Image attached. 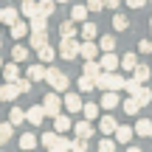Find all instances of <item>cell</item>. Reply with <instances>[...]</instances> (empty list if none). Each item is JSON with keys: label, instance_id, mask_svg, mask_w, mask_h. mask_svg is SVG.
Here are the masks:
<instances>
[{"label": "cell", "instance_id": "cell-1", "mask_svg": "<svg viewBox=\"0 0 152 152\" xmlns=\"http://www.w3.org/2000/svg\"><path fill=\"white\" fill-rule=\"evenodd\" d=\"M45 82H48V85H51V90H56V93H65V90H68V85H71L68 73L56 71L54 65H51V68H48V73H45Z\"/></svg>", "mask_w": 152, "mask_h": 152}, {"label": "cell", "instance_id": "cell-2", "mask_svg": "<svg viewBox=\"0 0 152 152\" xmlns=\"http://www.w3.org/2000/svg\"><path fill=\"white\" fill-rule=\"evenodd\" d=\"M79 39L76 37H62V42H59V56L65 62H71V59H76V56H79Z\"/></svg>", "mask_w": 152, "mask_h": 152}, {"label": "cell", "instance_id": "cell-3", "mask_svg": "<svg viewBox=\"0 0 152 152\" xmlns=\"http://www.w3.org/2000/svg\"><path fill=\"white\" fill-rule=\"evenodd\" d=\"M42 107H45V113L54 118V115H59L62 113V99H59V93L56 90H51V93H45V99H42Z\"/></svg>", "mask_w": 152, "mask_h": 152}, {"label": "cell", "instance_id": "cell-4", "mask_svg": "<svg viewBox=\"0 0 152 152\" xmlns=\"http://www.w3.org/2000/svg\"><path fill=\"white\" fill-rule=\"evenodd\" d=\"M45 115H48V113H45V107H42V104H34V107H28V110H26V121H28L31 127H39Z\"/></svg>", "mask_w": 152, "mask_h": 152}, {"label": "cell", "instance_id": "cell-5", "mask_svg": "<svg viewBox=\"0 0 152 152\" xmlns=\"http://www.w3.org/2000/svg\"><path fill=\"white\" fill-rule=\"evenodd\" d=\"M118 104H121L118 90H102V102H99V107H104V110H115Z\"/></svg>", "mask_w": 152, "mask_h": 152}, {"label": "cell", "instance_id": "cell-6", "mask_svg": "<svg viewBox=\"0 0 152 152\" xmlns=\"http://www.w3.org/2000/svg\"><path fill=\"white\" fill-rule=\"evenodd\" d=\"M62 104H65L68 113H82V104H85V102H82L79 93H68V90H65V99H62Z\"/></svg>", "mask_w": 152, "mask_h": 152}, {"label": "cell", "instance_id": "cell-7", "mask_svg": "<svg viewBox=\"0 0 152 152\" xmlns=\"http://www.w3.org/2000/svg\"><path fill=\"white\" fill-rule=\"evenodd\" d=\"M17 96H20L17 82H6V85H0V102H14Z\"/></svg>", "mask_w": 152, "mask_h": 152}, {"label": "cell", "instance_id": "cell-8", "mask_svg": "<svg viewBox=\"0 0 152 152\" xmlns=\"http://www.w3.org/2000/svg\"><path fill=\"white\" fill-rule=\"evenodd\" d=\"M45 73H48L45 62H37V65H28V68H26V76H28L31 82H45Z\"/></svg>", "mask_w": 152, "mask_h": 152}, {"label": "cell", "instance_id": "cell-9", "mask_svg": "<svg viewBox=\"0 0 152 152\" xmlns=\"http://www.w3.org/2000/svg\"><path fill=\"white\" fill-rule=\"evenodd\" d=\"M99 65H102V71H115V68H121V59L113 54V51H104L102 59H99Z\"/></svg>", "mask_w": 152, "mask_h": 152}, {"label": "cell", "instance_id": "cell-10", "mask_svg": "<svg viewBox=\"0 0 152 152\" xmlns=\"http://www.w3.org/2000/svg\"><path fill=\"white\" fill-rule=\"evenodd\" d=\"M99 51H102V48H99L93 39H82V45H79V56H85V59H96Z\"/></svg>", "mask_w": 152, "mask_h": 152}, {"label": "cell", "instance_id": "cell-11", "mask_svg": "<svg viewBox=\"0 0 152 152\" xmlns=\"http://www.w3.org/2000/svg\"><path fill=\"white\" fill-rule=\"evenodd\" d=\"M9 34H11V39H23L26 34H31V28H28V23H26V20H17V23H11Z\"/></svg>", "mask_w": 152, "mask_h": 152}, {"label": "cell", "instance_id": "cell-12", "mask_svg": "<svg viewBox=\"0 0 152 152\" xmlns=\"http://www.w3.org/2000/svg\"><path fill=\"white\" fill-rule=\"evenodd\" d=\"M113 135H115V144H130V141H132V135H135V130H132V127H127V124H124V127L118 124Z\"/></svg>", "mask_w": 152, "mask_h": 152}, {"label": "cell", "instance_id": "cell-13", "mask_svg": "<svg viewBox=\"0 0 152 152\" xmlns=\"http://www.w3.org/2000/svg\"><path fill=\"white\" fill-rule=\"evenodd\" d=\"M0 71H3V79H6V82H17V79H20V68H17L14 59H11V62H3Z\"/></svg>", "mask_w": 152, "mask_h": 152}, {"label": "cell", "instance_id": "cell-14", "mask_svg": "<svg viewBox=\"0 0 152 152\" xmlns=\"http://www.w3.org/2000/svg\"><path fill=\"white\" fill-rule=\"evenodd\" d=\"M115 127H118V121H115L113 115H102V121H99V132H102V135H113Z\"/></svg>", "mask_w": 152, "mask_h": 152}, {"label": "cell", "instance_id": "cell-15", "mask_svg": "<svg viewBox=\"0 0 152 152\" xmlns=\"http://www.w3.org/2000/svg\"><path fill=\"white\" fill-rule=\"evenodd\" d=\"M73 132H76V135H79V138H87V141H90V138H93V124H90V121H76V124H73Z\"/></svg>", "mask_w": 152, "mask_h": 152}, {"label": "cell", "instance_id": "cell-16", "mask_svg": "<svg viewBox=\"0 0 152 152\" xmlns=\"http://www.w3.org/2000/svg\"><path fill=\"white\" fill-rule=\"evenodd\" d=\"M132 130H135L138 138H149V135H152V121H149V118H138Z\"/></svg>", "mask_w": 152, "mask_h": 152}, {"label": "cell", "instance_id": "cell-17", "mask_svg": "<svg viewBox=\"0 0 152 152\" xmlns=\"http://www.w3.org/2000/svg\"><path fill=\"white\" fill-rule=\"evenodd\" d=\"M28 28H31V31H48V17L37 11V14L28 20Z\"/></svg>", "mask_w": 152, "mask_h": 152}, {"label": "cell", "instance_id": "cell-18", "mask_svg": "<svg viewBox=\"0 0 152 152\" xmlns=\"http://www.w3.org/2000/svg\"><path fill=\"white\" fill-rule=\"evenodd\" d=\"M79 34H82V39H96L99 37V28H96V23H79Z\"/></svg>", "mask_w": 152, "mask_h": 152}, {"label": "cell", "instance_id": "cell-19", "mask_svg": "<svg viewBox=\"0 0 152 152\" xmlns=\"http://www.w3.org/2000/svg\"><path fill=\"white\" fill-rule=\"evenodd\" d=\"M17 144H20V149H23V152H34V147L39 144V138H37V135H31V132H26V135H20V141H17Z\"/></svg>", "mask_w": 152, "mask_h": 152}, {"label": "cell", "instance_id": "cell-20", "mask_svg": "<svg viewBox=\"0 0 152 152\" xmlns=\"http://www.w3.org/2000/svg\"><path fill=\"white\" fill-rule=\"evenodd\" d=\"M59 54V51L54 48V45H42V48L37 51V56H39V62H45V65H51V62H54V56Z\"/></svg>", "mask_w": 152, "mask_h": 152}, {"label": "cell", "instance_id": "cell-21", "mask_svg": "<svg viewBox=\"0 0 152 152\" xmlns=\"http://www.w3.org/2000/svg\"><path fill=\"white\" fill-rule=\"evenodd\" d=\"M37 11H39L37 0H20V14H23V17H28V20H31Z\"/></svg>", "mask_w": 152, "mask_h": 152}, {"label": "cell", "instance_id": "cell-22", "mask_svg": "<svg viewBox=\"0 0 152 152\" xmlns=\"http://www.w3.org/2000/svg\"><path fill=\"white\" fill-rule=\"evenodd\" d=\"M42 45H48V31H31V45H28V48L39 51Z\"/></svg>", "mask_w": 152, "mask_h": 152}, {"label": "cell", "instance_id": "cell-23", "mask_svg": "<svg viewBox=\"0 0 152 152\" xmlns=\"http://www.w3.org/2000/svg\"><path fill=\"white\" fill-rule=\"evenodd\" d=\"M54 130L56 132H68V130H73V121L59 113V115H54Z\"/></svg>", "mask_w": 152, "mask_h": 152}, {"label": "cell", "instance_id": "cell-24", "mask_svg": "<svg viewBox=\"0 0 152 152\" xmlns=\"http://www.w3.org/2000/svg\"><path fill=\"white\" fill-rule=\"evenodd\" d=\"M87 11H90V9H87V3H85V6H82V3H76L73 9H71V20L85 23V20H87Z\"/></svg>", "mask_w": 152, "mask_h": 152}, {"label": "cell", "instance_id": "cell-25", "mask_svg": "<svg viewBox=\"0 0 152 152\" xmlns=\"http://www.w3.org/2000/svg\"><path fill=\"white\" fill-rule=\"evenodd\" d=\"M132 76H135V79L141 82V85H147V82H149V76H152V68H149V65H135Z\"/></svg>", "mask_w": 152, "mask_h": 152}, {"label": "cell", "instance_id": "cell-26", "mask_svg": "<svg viewBox=\"0 0 152 152\" xmlns=\"http://www.w3.org/2000/svg\"><path fill=\"white\" fill-rule=\"evenodd\" d=\"M76 85H79V90H82V93H90V90H96V79H93V76H87V73H82Z\"/></svg>", "mask_w": 152, "mask_h": 152}, {"label": "cell", "instance_id": "cell-27", "mask_svg": "<svg viewBox=\"0 0 152 152\" xmlns=\"http://www.w3.org/2000/svg\"><path fill=\"white\" fill-rule=\"evenodd\" d=\"M121 107H124V113H127V115H138L141 104H138V99H135V96H130V99H124V102H121Z\"/></svg>", "mask_w": 152, "mask_h": 152}, {"label": "cell", "instance_id": "cell-28", "mask_svg": "<svg viewBox=\"0 0 152 152\" xmlns=\"http://www.w3.org/2000/svg\"><path fill=\"white\" fill-rule=\"evenodd\" d=\"M11 135H14V124H11V121H6V124H0V147H6Z\"/></svg>", "mask_w": 152, "mask_h": 152}, {"label": "cell", "instance_id": "cell-29", "mask_svg": "<svg viewBox=\"0 0 152 152\" xmlns=\"http://www.w3.org/2000/svg\"><path fill=\"white\" fill-rule=\"evenodd\" d=\"M82 115H85L87 121L99 118V104H96V102H87V104H82Z\"/></svg>", "mask_w": 152, "mask_h": 152}, {"label": "cell", "instance_id": "cell-30", "mask_svg": "<svg viewBox=\"0 0 152 152\" xmlns=\"http://www.w3.org/2000/svg\"><path fill=\"white\" fill-rule=\"evenodd\" d=\"M20 20V9H14V6H9V9H3V23L6 26H11V23Z\"/></svg>", "mask_w": 152, "mask_h": 152}, {"label": "cell", "instance_id": "cell-31", "mask_svg": "<svg viewBox=\"0 0 152 152\" xmlns=\"http://www.w3.org/2000/svg\"><path fill=\"white\" fill-rule=\"evenodd\" d=\"M54 149L56 152H71V138H65V132H59L54 141Z\"/></svg>", "mask_w": 152, "mask_h": 152}, {"label": "cell", "instance_id": "cell-32", "mask_svg": "<svg viewBox=\"0 0 152 152\" xmlns=\"http://www.w3.org/2000/svg\"><path fill=\"white\" fill-rule=\"evenodd\" d=\"M76 31H79V28H76V20H65L59 26V34H62V37H76Z\"/></svg>", "mask_w": 152, "mask_h": 152}, {"label": "cell", "instance_id": "cell-33", "mask_svg": "<svg viewBox=\"0 0 152 152\" xmlns=\"http://www.w3.org/2000/svg\"><path fill=\"white\" fill-rule=\"evenodd\" d=\"M135 99H138V104H141V107H147V104L152 102V90H149L147 85H141V90L135 93Z\"/></svg>", "mask_w": 152, "mask_h": 152}, {"label": "cell", "instance_id": "cell-34", "mask_svg": "<svg viewBox=\"0 0 152 152\" xmlns=\"http://www.w3.org/2000/svg\"><path fill=\"white\" fill-rule=\"evenodd\" d=\"M85 73L96 79V76L102 73V65H99V59H85Z\"/></svg>", "mask_w": 152, "mask_h": 152}, {"label": "cell", "instance_id": "cell-35", "mask_svg": "<svg viewBox=\"0 0 152 152\" xmlns=\"http://www.w3.org/2000/svg\"><path fill=\"white\" fill-rule=\"evenodd\" d=\"M135 65H138V56L135 54H124V56H121V71H135Z\"/></svg>", "mask_w": 152, "mask_h": 152}, {"label": "cell", "instance_id": "cell-36", "mask_svg": "<svg viewBox=\"0 0 152 152\" xmlns=\"http://www.w3.org/2000/svg\"><path fill=\"white\" fill-rule=\"evenodd\" d=\"M37 6H39V14H45V17H51L56 11V0H39Z\"/></svg>", "mask_w": 152, "mask_h": 152}, {"label": "cell", "instance_id": "cell-37", "mask_svg": "<svg viewBox=\"0 0 152 152\" xmlns=\"http://www.w3.org/2000/svg\"><path fill=\"white\" fill-rule=\"evenodd\" d=\"M11 59L14 62H26L28 59V48L26 45H14V48H11Z\"/></svg>", "mask_w": 152, "mask_h": 152}, {"label": "cell", "instance_id": "cell-38", "mask_svg": "<svg viewBox=\"0 0 152 152\" xmlns=\"http://www.w3.org/2000/svg\"><path fill=\"white\" fill-rule=\"evenodd\" d=\"M9 121L14 127H20L23 121H26V110H20V107H11V113H9Z\"/></svg>", "mask_w": 152, "mask_h": 152}, {"label": "cell", "instance_id": "cell-39", "mask_svg": "<svg viewBox=\"0 0 152 152\" xmlns=\"http://www.w3.org/2000/svg\"><path fill=\"white\" fill-rule=\"evenodd\" d=\"M99 48H102V51H115V37H113V34L99 37Z\"/></svg>", "mask_w": 152, "mask_h": 152}, {"label": "cell", "instance_id": "cell-40", "mask_svg": "<svg viewBox=\"0 0 152 152\" xmlns=\"http://www.w3.org/2000/svg\"><path fill=\"white\" fill-rule=\"evenodd\" d=\"M124 90H127V93H130V96H135V93H138V90H141V82H138V79H135V76H130V79H127V82H124Z\"/></svg>", "mask_w": 152, "mask_h": 152}, {"label": "cell", "instance_id": "cell-41", "mask_svg": "<svg viewBox=\"0 0 152 152\" xmlns=\"http://www.w3.org/2000/svg\"><path fill=\"white\" fill-rule=\"evenodd\" d=\"M113 28L115 31H127V28H130V20H127L124 14H115L113 17Z\"/></svg>", "mask_w": 152, "mask_h": 152}, {"label": "cell", "instance_id": "cell-42", "mask_svg": "<svg viewBox=\"0 0 152 152\" xmlns=\"http://www.w3.org/2000/svg\"><path fill=\"white\" fill-rule=\"evenodd\" d=\"M71 152H87V138H79L76 135L71 141Z\"/></svg>", "mask_w": 152, "mask_h": 152}, {"label": "cell", "instance_id": "cell-43", "mask_svg": "<svg viewBox=\"0 0 152 152\" xmlns=\"http://www.w3.org/2000/svg\"><path fill=\"white\" fill-rule=\"evenodd\" d=\"M56 135H59V132H56V130H54V132H42V135H39V144L51 149V147H54V141H56Z\"/></svg>", "mask_w": 152, "mask_h": 152}, {"label": "cell", "instance_id": "cell-44", "mask_svg": "<svg viewBox=\"0 0 152 152\" xmlns=\"http://www.w3.org/2000/svg\"><path fill=\"white\" fill-rule=\"evenodd\" d=\"M99 152H115V141L113 138H99Z\"/></svg>", "mask_w": 152, "mask_h": 152}, {"label": "cell", "instance_id": "cell-45", "mask_svg": "<svg viewBox=\"0 0 152 152\" xmlns=\"http://www.w3.org/2000/svg\"><path fill=\"white\" fill-rule=\"evenodd\" d=\"M31 85H34L31 79H17V87H20V93H28V90H31Z\"/></svg>", "mask_w": 152, "mask_h": 152}, {"label": "cell", "instance_id": "cell-46", "mask_svg": "<svg viewBox=\"0 0 152 152\" xmlns=\"http://www.w3.org/2000/svg\"><path fill=\"white\" fill-rule=\"evenodd\" d=\"M138 51H141V54H152V39H141V42H138Z\"/></svg>", "mask_w": 152, "mask_h": 152}, {"label": "cell", "instance_id": "cell-47", "mask_svg": "<svg viewBox=\"0 0 152 152\" xmlns=\"http://www.w3.org/2000/svg\"><path fill=\"white\" fill-rule=\"evenodd\" d=\"M87 9H90V11H102L104 9V0H87Z\"/></svg>", "mask_w": 152, "mask_h": 152}, {"label": "cell", "instance_id": "cell-48", "mask_svg": "<svg viewBox=\"0 0 152 152\" xmlns=\"http://www.w3.org/2000/svg\"><path fill=\"white\" fill-rule=\"evenodd\" d=\"M127 6H130V9H144V6H147V0H124Z\"/></svg>", "mask_w": 152, "mask_h": 152}, {"label": "cell", "instance_id": "cell-49", "mask_svg": "<svg viewBox=\"0 0 152 152\" xmlns=\"http://www.w3.org/2000/svg\"><path fill=\"white\" fill-rule=\"evenodd\" d=\"M121 0H104V9H118Z\"/></svg>", "mask_w": 152, "mask_h": 152}, {"label": "cell", "instance_id": "cell-50", "mask_svg": "<svg viewBox=\"0 0 152 152\" xmlns=\"http://www.w3.org/2000/svg\"><path fill=\"white\" fill-rule=\"evenodd\" d=\"M127 152H144L141 147H130V149H127Z\"/></svg>", "mask_w": 152, "mask_h": 152}, {"label": "cell", "instance_id": "cell-51", "mask_svg": "<svg viewBox=\"0 0 152 152\" xmlns=\"http://www.w3.org/2000/svg\"><path fill=\"white\" fill-rule=\"evenodd\" d=\"M0 48H3V34H0Z\"/></svg>", "mask_w": 152, "mask_h": 152}, {"label": "cell", "instance_id": "cell-52", "mask_svg": "<svg viewBox=\"0 0 152 152\" xmlns=\"http://www.w3.org/2000/svg\"><path fill=\"white\" fill-rule=\"evenodd\" d=\"M0 23H3V9H0Z\"/></svg>", "mask_w": 152, "mask_h": 152}, {"label": "cell", "instance_id": "cell-53", "mask_svg": "<svg viewBox=\"0 0 152 152\" xmlns=\"http://www.w3.org/2000/svg\"><path fill=\"white\" fill-rule=\"evenodd\" d=\"M56 3H68V0H56Z\"/></svg>", "mask_w": 152, "mask_h": 152}, {"label": "cell", "instance_id": "cell-54", "mask_svg": "<svg viewBox=\"0 0 152 152\" xmlns=\"http://www.w3.org/2000/svg\"><path fill=\"white\" fill-rule=\"evenodd\" d=\"M0 68H3V56H0Z\"/></svg>", "mask_w": 152, "mask_h": 152}, {"label": "cell", "instance_id": "cell-55", "mask_svg": "<svg viewBox=\"0 0 152 152\" xmlns=\"http://www.w3.org/2000/svg\"><path fill=\"white\" fill-rule=\"evenodd\" d=\"M48 152H56V149H54V147H51V149H48Z\"/></svg>", "mask_w": 152, "mask_h": 152}, {"label": "cell", "instance_id": "cell-56", "mask_svg": "<svg viewBox=\"0 0 152 152\" xmlns=\"http://www.w3.org/2000/svg\"><path fill=\"white\" fill-rule=\"evenodd\" d=\"M149 28H152V17H149Z\"/></svg>", "mask_w": 152, "mask_h": 152}, {"label": "cell", "instance_id": "cell-57", "mask_svg": "<svg viewBox=\"0 0 152 152\" xmlns=\"http://www.w3.org/2000/svg\"><path fill=\"white\" fill-rule=\"evenodd\" d=\"M149 138H152V135H149Z\"/></svg>", "mask_w": 152, "mask_h": 152}]
</instances>
